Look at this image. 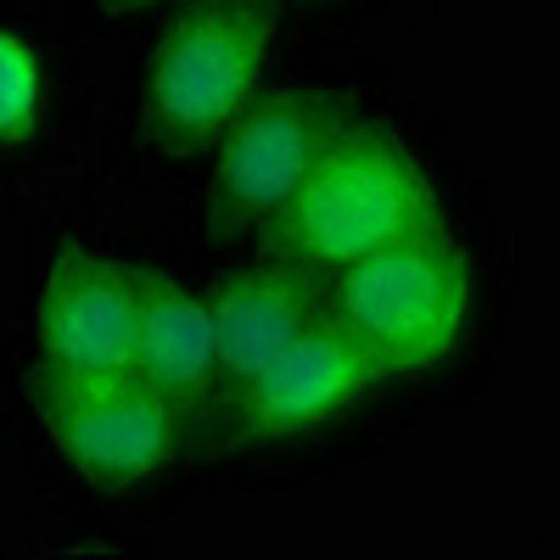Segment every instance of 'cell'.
Returning <instances> with one entry per match:
<instances>
[{
    "instance_id": "obj_7",
    "label": "cell",
    "mask_w": 560,
    "mask_h": 560,
    "mask_svg": "<svg viewBox=\"0 0 560 560\" xmlns=\"http://www.w3.org/2000/svg\"><path fill=\"white\" fill-rule=\"evenodd\" d=\"M39 348L51 370H129L135 353V269L90 253H57L39 298Z\"/></svg>"
},
{
    "instance_id": "obj_3",
    "label": "cell",
    "mask_w": 560,
    "mask_h": 560,
    "mask_svg": "<svg viewBox=\"0 0 560 560\" xmlns=\"http://www.w3.org/2000/svg\"><path fill=\"white\" fill-rule=\"evenodd\" d=\"M269 34V0H191L168 23L140 84V118L158 147L197 152L224 135V124L253 102Z\"/></svg>"
},
{
    "instance_id": "obj_2",
    "label": "cell",
    "mask_w": 560,
    "mask_h": 560,
    "mask_svg": "<svg viewBox=\"0 0 560 560\" xmlns=\"http://www.w3.org/2000/svg\"><path fill=\"white\" fill-rule=\"evenodd\" d=\"M325 314L376 359L382 376L443 364L471 325V269L438 224L337 269Z\"/></svg>"
},
{
    "instance_id": "obj_1",
    "label": "cell",
    "mask_w": 560,
    "mask_h": 560,
    "mask_svg": "<svg viewBox=\"0 0 560 560\" xmlns=\"http://www.w3.org/2000/svg\"><path fill=\"white\" fill-rule=\"evenodd\" d=\"M275 247L303 269H342L438 224V197L398 135L342 118L275 213Z\"/></svg>"
},
{
    "instance_id": "obj_5",
    "label": "cell",
    "mask_w": 560,
    "mask_h": 560,
    "mask_svg": "<svg viewBox=\"0 0 560 560\" xmlns=\"http://www.w3.org/2000/svg\"><path fill=\"white\" fill-rule=\"evenodd\" d=\"M370 382H382L376 359L331 314H319L236 387V427L242 438H298L342 415Z\"/></svg>"
},
{
    "instance_id": "obj_11",
    "label": "cell",
    "mask_w": 560,
    "mask_h": 560,
    "mask_svg": "<svg viewBox=\"0 0 560 560\" xmlns=\"http://www.w3.org/2000/svg\"><path fill=\"white\" fill-rule=\"evenodd\" d=\"M107 7H147V0H107Z\"/></svg>"
},
{
    "instance_id": "obj_10",
    "label": "cell",
    "mask_w": 560,
    "mask_h": 560,
    "mask_svg": "<svg viewBox=\"0 0 560 560\" xmlns=\"http://www.w3.org/2000/svg\"><path fill=\"white\" fill-rule=\"evenodd\" d=\"M39 118V62L23 39L0 28V147L28 140Z\"/></svg>"
},
{
    "instance_id": "obj_4",
    "label": "cell",
    "mask_w": 560,
    "mask_h": 560,
    "mask_svg": "<svg viewBox=\"0 0 560 560\" xmlns=\"http://www.w3.org/2000/svg\"><path fill=\"white\" fill-rule=\"evenodd\" d=\"M39 420L51 443L96 482H140L163 471L185 438V409L135 370H39Z\"/></svg>"
},
{
    "instance_id": "obj_6",
    "label": "cell",
    "mask_w": 560,
    "mask_h": 560,
    "mask_svg": "<svg viewBox=\"0 0 560 560\" xmlns=\"http://www.w3.org/2000/svg\"><path fill=\"white\" fill-rule=\"evenodd\" d=\"M342 118L348 113L314 90H269V96L247 102L219 135V202L230 213L269 219Z\"/></svg>"
},
{
    "instance_id": "obj_8",
    "label": "cell",
    "mask_w": 560,
    "mask_h": 560,
    "mask_svg": "<svg viewBox=\"0 0 560 560\" xmlns=\"http://www.w3.org/2000/svg\"><path fill=\"white\" fill-rule=\"evenodd\" d=\"M319 314H325V287L314 280V269H303L292 258L224 280L208 303L219 376L230 387H242L253 370H264Z\"/></svg>"
},
{
    "instance_id": "obj_9",
    "label": "cell",
    "mask_w": 560,
    "mask_h": 560,
    "mask_svg": "<svg viewBox=\"0 0 560 560\" xmlns=\"http://www.w3.org/2000/svg\"><path fill=\"white\" fill-rule=\"evenodd\" d=\"M129 370L179 409H191L219 382L208 303L158 269H135V353Z\"/></svg>"
}]
</instances>
